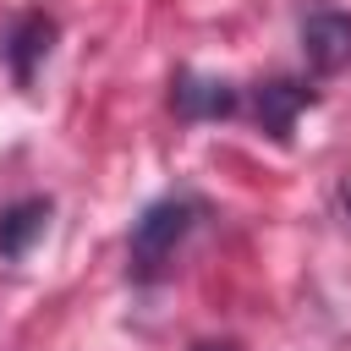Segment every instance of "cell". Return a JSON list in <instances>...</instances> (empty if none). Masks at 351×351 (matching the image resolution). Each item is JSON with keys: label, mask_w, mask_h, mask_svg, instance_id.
Here are the masks:
<instances>
[{"label": "cell", "mask_w": 351, "mask_h": 351, "mask_svg": "<svg viewBox=\"0 0 351 351\" xmlns=\"http://www.w3.org/2000/svg\"><path fill=\"white\" fill-rule=\"evenodd\" d=\"M192 219H197V203H192V197H159V203H148V208L137 214V225H132V241H126V258H132L126 269H132V280H159V274L170 269L176 247L186 241Z\"/></svg>", "instance_id": "obj_1"}, {"label": "cell", "mask_w": 351, "mask_h": 351, "mask_svg": "<svg viewBox=\"0 0 351 351\" xmlns=\"http://www.w3.org/2000/svg\"><path fill=\"white\" fill-rule=\"evenodd\" d=\"M313 104H318V93H313L307 82H296V77H269V82L252 88V121H258L274 143H291L296 115L313 110Z\"/></svg>", "instance_id": "obj_2"}, {"label": "cell", "mask_w": 351, "mask_h": 351, "mask_svg": "<svg viewBox=\"0 0 351 351\" xmlns=\"http://www.w3.org/2000/svg\"><path fill=\"white\" fill-rule=\"evenodd\" d=\"M302 55L318 77L351 71V16L346 11H307L302 16Z\"/></svg>", "instance_id": "obj_3"}, {"label": "cell", "mask_w": 351, "mask_h": 351, "mask_svg": "<svg viewBox=\"0 0 351 351\" xmlns=\"http://www.w3.org/2000/svg\"><path fill=\"white\" fill-rule=\"evenodd\" d=\"M170 104L181 121H225L241 110V93L225 77H203V71H176L170 82Z\"/></svg>", "instance_id": "obj_4"}, {"label": "cell", "mask_w": 351, "mask_h": 351, "mask_svg": "<svg viewBox=\"0 0 351 351\" xmlns=\"http://www.w3.org/2000/svg\"><path fill=\"white\" fill-rule=\"evenodd\" d=\"M49 49H55V22H49L44 11L16 16V22L5 27V38H0V60L11 66L16 88H27V82H33V71L44 66V55H49Z\"/></svg>", "instance_id": "obj_5"}, {"label": "cell", "mask_w": 351, "mask_h": 351, "mask_svg": "<svg viewBox=\"0 0 351 351\" xmlns=\"http://www.w3.org/2000/svg\"><path fill=\"white\" fill-rule=\"evenodd\" d=\"M49 230V197H16L11 208H0V258H27L33 241Z\"/></svg>", "instance_id": "obj_6"}, {"label": "cell", "mask_w": 351, "mask_h": 351, "mask_svg": "<svg viewBox=\"0 0 351 351\" xmlns=\"http://www.w3.org/2000/svg\"><path fill=\"white\" fill-rule=\"evenodd\" d=\"M192 351H241V346H230V340H197Z\"/></svg>", "instance_id": "obj_7"}, {"label": "cell", "mask_w": 351, "mask_h": 351, "mask_svg": "<svg viewBox=\"0 0 351 351\" xmlns=\"http://www.w3.org/2000/svg\"><path fill=\"white\" fill-rule=\"evenodd\" d=\"M346 203H351V197H346Z\"/></svg>", "instance_id": "obj_8"}]
</instances>
